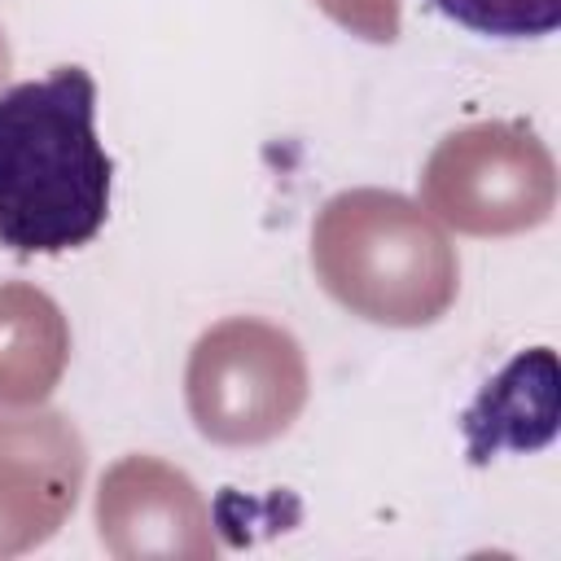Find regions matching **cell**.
I'll list each match as a JSON object with an SVG mask.
<instances>
[{
    "instance_id": "ba28073f",
    "label": "cell",
    "mask_w": 561,
    "mask_h": 561,
    "mask_svg": "<svg viewBox=\"0 0 561 561\" xmlns=\"http://www.w3.org/2000/svg\"><path fill=\"white\" fill-rule=\"evenodd\" d=\"M451 22L500 35V39H539L561 22V0H434Z\"/></svg>"
},
{
    "instance_id": "52a82bcc",
    "label": "cell",
    "mask_w": 561,
    "mask_h": 561,
    "mask_svg": "<svg viewBox=\"0 0 561 561\" xmlns=\"http://www.w3.org/2000/svg\"><path fill=\"white\" fill-rule=\"evenodd\" d=\"M70 359V324L61 307L26 285H0V403L26 408L57 390Z\"/></svg>"
},
{
    "instance_id": "5b68a950",
    "label": "cell",
    "mask_w": 561,
    "mask_h": 561,
    "mask_svg": "<svg viewBox=\"0 0 561 561\" xmlns=\"http://www.w3.org/2000/svg\"><path fill=\"white\" fill-rule=\"evenodd\" d=\"M88 447L66 412H0V557L53 539L83 491Z\"/></svg>"
},
{
    "instance_id": "3957f363",
    "label": "cell",
    "mask_w": 561,
    "mask_h": 561,
    "mask_svg": "<svg viewBox=\"0 0 561 561\" xmlns=\"http://www.w3.org/2000/svg\"><path fill=\"white\" fill-rule=\"evenodd\" d=\"M307 355L272 320L228 316L188 351L184 403L210 443L259 447L280 438L307 408Z\"/></svg>"
},
{
    "instance_id": "8992f818",
    "label": "cell",
    "mask_w": 561,
    "mask_h": 561,
    "mask_svg": "<svg viewBox=\"0 0 561 561\" xmlns=\"http://www.w3.org/2000/svg\"><path fill=\"white\" fill-rule=\"evenodd\" d=\"M96 530L105 552L123 561L215 557L210 508L193 478L158 456H123L96 491Z\"/></svg>"
},
{
    "instance_id": "9c48e42d",
    "label": "cell",
    "mask_w": 561,
    "mask_h": 561,
    "mask_svg": "<svg viewBox=\"0 0 561 561\" xmlns=\"http://www.w3.org/2000/svg\"><path fill=\"white\" fill-rule=\"evenodd\" d=\"M337 26L373 39V44H390L399 35V0H316Z\"/></svg>"
},
{
    "instance_id": "277c9868",
    "label": "cell",
    "mask_w": 561,
    "mask_h": 561,
    "mask_svg": "<svg viewBox=\"0 0 561 561\" xmlns=\"http://www.w3.org/2000/svg\"><path fill=\"white\" fill-rule=\"evenodd\" d=\"M421 202L469 237L539 228L557 206V162L526 123H469L434 145Z\"/></svg>"
},
{
    "instance_id": "6da1fadb",
    "label": "cell",
    "mask_w": 561,
    "mask_h": 561,
    "mask_svg": "<svg viewBox=\"0 0 561 561\" xmlns=\"http://www.w3.org/2000/svg\"><path fill=\"white\" fill-rule=\"evenodd\" d=\"M110 153L96 136V79L57 66L0 92V245L66 254L110 215Z\"/></svg>"
},
{
    "instance_id": "7a4b0ae2",
    "label": "cell",
    "mask_w": 561,
    "mask_h": 561,
    "mask_svg": "<svg viewBox=\"0 0 561 561\" xmlns=\"http://www.w3.org/2000/svg\"><path fill=\"white\" fill-rule=\"evenodd\" d=\"M311 267L351 316L421 329L447 316L460 289V263L447 232L390 188H346L329 197L311 228Z\"/></svg>"
},
{
    "instance_id": "30bf717a",
    "label": "cell",
    "mask_w": 561,
    "mask_h": 561,
    "mask_svg": "<svg viewBox=\"0 0 561 561\" xmlns=\"http://www.w3.org/2000/svg\"><path fill=\"white\" fill-rule=\"evenodd\" d=\"M9 66H13V53H9V39H4V26H0V83L9 79Z\"/></svg>"
}]
</instances>
